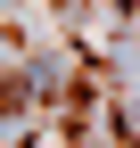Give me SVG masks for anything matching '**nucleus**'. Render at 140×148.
I'll use <instances>...</instances> for the list:
<instances>
[{
	"label": "nucleus",
	"instance_id": "nucleus-1",
	"mask_svg": "<svg viewBox=\"0 0 140 148\" xmlns=\"http://www.w3.org/2000/svg\"><path fill=\"white\" fill-rule=\"evenodd\" d=\"M33 99V82H25V74H16V66H0V115H16V107H25Z\"/></svg>",
	"mask_w": 140,
	"mask_h": 148
},
{
	"label": "nucleus",
	"instance_id": "nucleus-2",
	"mask_svg": "<svg viewBox=\"0 0 140 148\" xmlns=\"http://www.w3.org/2000/svg\"><path fill=\"white\" fill-rule=\"evenodd\" d=\"M49 8H82V0H49Z\"/></svg>",
	"mask_w": 140,
	"mask_h": 148
},
{
	"label": "nucleus",
	"instance_id": "nucleus-3",
	"mask_svg": "<svg viewBox=\"0 0 140 148\" xmlns=\"http://www.w3.org/2000/svg\"><path fill=\"white\" fill-rule=\"evenodd\" d=\"M115 8H124V16H132V8H140V0H115Z\"/></svg>",
	"mask_w": 140,
	"mask_h": 148
}]
</instances>
